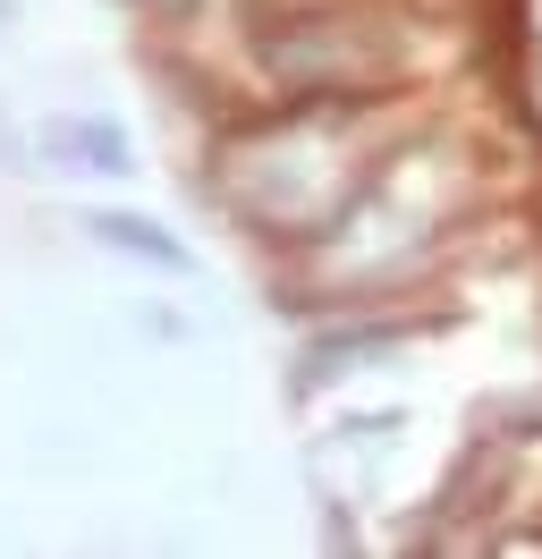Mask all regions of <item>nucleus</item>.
<instances>
[{
    "instance_id": "1",
    "label": "nucleus",
    "mask_w": 542,
    "mask_h": 559,
    "mask_svg": "<svg viewBox=\"0 0 542 559\" xmlns=\"http://www.w3.org/2000/svg\"><path fill=\"white\" fill-rule=\"evenodd\" d=\"M94 229H102L110 246H136V254H153V263H187V254H178V246H169L153 221H94Z\"/></svg>"
}]
</instances>
